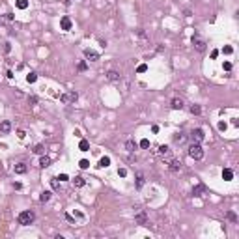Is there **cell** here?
Returning a JSON list of instances; mask_svg holds the SVG:
<instances>
[{
  "mask_svg": "<svg viewBox=\"0 0 239 239\" xmlns=\"http://www.w3.org/2000/svg\"><path fill=\"white\" fill-rule=\"evenodd\" d=\"M144 183H146L144 176H142V174H138V176H136V189H142V187H144Z\"/></svg>",
  "mask_w": 239,
  "mask_h": 239,
  "instance_id": "21",
  "label": "cell"
},
{
  "mask_svg": "<svg viewBox=\"0 0 239 239\" xmlns=\"http://www.w3.org/2000/svg\"><path fill=\"white\" fill-rule=\"evenodd\" d=\"M109 165H110V157H101V161H99V166H101V168H106Z\"/></svg>",
  "mask_w": 239,
  "mask_h": 239,
  "instance_id": "24",
  "label": "cell"
},
{
  "mask_svg": "<svg viewBox=\"0 0 239 239\" xmlns=\"http://www.w3.org/2000/svg\"><path fill=\"white\" fill-rule=\"evenodd\" d=\"M204 138H206V135H204V129L196 127V129H192V131H191V140H192V142H202Z\"/></svg>",
  "mask_w": 239,
  "mask_h": 239,
  "instance_id": "5",
  "label": "cell"
},
{
  "mask_svg": "<svg viewBox=\"0 0 239 239\" xmlns=\"http://www.w3.org/2000/svg\"><path fill=\"white\" fill-rule=\"evenodd\" d=\"M206 191V187L204 185H196L194 189H192V196H202V192Z\"/></svg>",
  "mask_w": 239,
  "mask_h": 239,
  "instance_id": "19",
  "label": "cell"
},
{
  "mask_svg": "<svg viewBox=\"0 0 239 239\" xmlns=\"http://www.w3.org/2000/svg\"><path fill=\"white\" fill-rule=\"evenodd\" d=\"M187 153H189V157L194 159V161H202L204 159V148H202L200 142H192V144L189 146V150H187Z\"/></svg>",
  "mask_w": 239,
  "mask_h": 239,
  "instance_id": "1",
  "label": "cell"
},
{
  "mask_svg": "<svg viewBox=\"0 0 239 239\" xmlns=\"http://www.w3.org/2000/svg\"><path fill=\"white\" fill-rule=\"evenodd\" d=\"M206 45H207L206 39H202L200 35H192V47H194L198 52H204V50H206Z\"/></svg>",
  "mask_w": 239,
  "mask_h": 239,
  "instance_id": "4",
  "label": "cell"
},
{
  "mask_svg": "<svg viewBox=\"0 0 239 239\" xmlns=\"http://www.w3.org/2000/svg\"><path fill=\"white\" fill-rule=\"evenodd\" d=\"M28 103H30V105H35V103H38V97H35V95H30V97H28Z\"/></svg>",
  "mask_w": 239,
  "mask_h": 239,
  "instance_id": "35",
  "label": "cell"
},
{
  "mask_svg": "<svg viewBox=\"0 0 239 239\" xmlns=\"http://www.w3.org/2000/svg\"><path fill=\"white\" fill-rule=\"evenodd\" d=\"M79 150H80V151H88V150H90V142L82 138V140L79 142Z\"/></svg>",
  "mask_w": 239,
  "mask_h": 239,
  "instance_id": "20",
  "label": "cell"
},
{
  "mask_svg": "<svg viewBox=\"0 0 239 239\" xmlns=\"http://www.w3.org/2000/svg\"><path fill=\"white\" fill-rule=\"evenodd\" d=\"M35 80H38V73H34V71H30V73L26 75V82H35Z\"/></svg>",
  "mask_w": 239,
  "mask_h": 239,
  "instance_id": "22",
  "label": "cell"
},
{
  "mask_svg": "<svg viewBox=\"0 0 239 239\" xmlns=\"http://www.w3.org/2000/svg\"><path fill=\"white\" fill-rule=\"evenodd\" d=\"M185 140H187V135H185V133H181V131L174 135V144H177V146H179V144H183Z\"/></svg>",
  "mask_w": 239,
  "mask_h": 239,
  "instance_id": "11",
  "label": "cell"
},
{
  "mask_svg": "<svg viewBox=\"0 0 239 239\" xmlns=\"http://www.w3.org/2000/svg\"><path fill=\"white\" fill-rule=\"evenodd\" d=\"M9 50H11V45H9V43H4V52H9Z\"/></svg>",
  "mask_w": 239,
  "mask_h": 239,
  "instance_id": "39",
  "label": "cell"
},
{
  "mask_svg": "<svg viewBox=\"0 0 239 239\" xmlns=\"http://www.w3.org/2000/svg\"><path fill=\"white\" fill-rule=\"evenodd\" d=\"M58 179H60V181H67L69 177H67V174H60V176H58Z\"/></svg>",
  "mask_w": 239,
  "mask_h": 239,
  "instance_id": "38",
  "label": "cell"
},
{
  "mask_svg": "<svg viewBox=\"0 0 239 239\" xmlns=\"http://www.w3.org/2000/svg\"><path fill=\"white\" fill-rule=\"evenodd\" d=\"M0 131H2V133H9V131H11V121H2V123H0Z\"/></svg>",
  "mask_w": 239,
  "mask_h": 239,
  "instance_id": "17",
  "label": "cell"
},
{
  "mask_svg": "<svg viewBox=\"0 0 239 239\" xmlns=\"http://www.w3.org/2000/svg\"><path fill=\"white\" fill-rule=\"evenodd\" d=\"M71 19L69 17H62V21H60V26H62V30H71Z\"/></svg>",
  "mask_w": 239,
  "mask_h": 239,
  "instance_id": "12",
  "label": "cell"
},
{
  "mask_svg": "<svg viewBox=\"0 0 239 239\" xmlns=\"http://www.w3.org/2000/svg\"><path fill=\"white\" fill-rule=\"evenodd\" d=\"M17 221H19V224H21V226H30V224L35 221V215H34V211L26 209V211H21V213H19Z\"/></svg>",
  "mask_w": 239,
  "mask_h": 239,
  "instance_id": "2",
  "label": "cell"
},
{
  "mask_svg": "<svg viewBox=\"0 0 239 239\" xmlns=\"http://www.w3.org/2000/svg\"><path fill=\"white\" fill-rule=\"evenodd\" d=\"M77 67H79V71H86V62H79Z\"/></svg>",
  "mask_w": 239,
  "mask_h": 239,
  "instance_id": "36",
  "label": "cell"
},
{
  "mask_svg": "<svg viewBox=\"0 0 239 239\" xmlns=\"http://www.w3.org/2000/svg\"><path fill=\"white\" fill-rule=\"evenodd\" d=\"M125 150H127V151H131V153H133V151L136 150V142H135L133 138L125 140Z\"/></svg>",
  "mask_w": 239,
  "mask_h": 239,
  "instance_id": "14",
  "label": "cell"
},
{
  "mask_svg": "<svg viewBox=\"0 0 239 239\" xmlns=\"http://www.w3.org/2000/svg\"><path fill=\"white\" fill-rule=\"evenodd\" d=\"M222 179H224V181H232L233 179V170L224 168V170H222Z\"/></svg>",
  "mask_w": 239,
  "mask_h": 239,
  "instance_id": "13",
  "label": "cell"
},
{
  "mask_svg": "<svg viewBox=\"0 0 239 239\" xmlns=\"http://www.w3.org/2000/svg\"><path fill=\"white\" fill-rule=\"evenodd\" d=\"M224 69L230 71V69H232V64H230V62H224Z\"/></svg>",
  "mask_w": 239,
  "mask_h": 239,
  "instance_id": "40",
  "label": "cell"
},
{
  "mask_svg": "<svg viewBox=\"0 0 239 239\" xmlns=\"http://www.w3.org/2000/svg\"><path fill=\"white\" fill-rule=\"evenodd\" d=\"M71 181H73V185H75V187H84V185H86V181H84V177H82V176H75Z\"/></svg>",
  "mask_w": 239,
  "mask_h": 239,
  "instance_id": "15",
  "label": "cell"
},
{
  "mask_svg": "<svg viewBox=\"0 0 239 239\" xmlns=\"http://www.w3.org/2000/svg\"><path fill=\"white\" fill-rule=\"evenodd\" d=\"M50 185H52L54 191H60V181H58V177H52V179H50Z\"/></svg>",
  "mask_w": 239,
  "mask_h": 239,
  "instance_id": "26",
  "label": "cell"
},
{
  "mask_svg": "<svg viewBox=\"0 0 239 239\" xmlns=\"http://www.w3.org/2000/svg\"><path fill=\"white\" fill-rule=\"evenodd\" d=\"M136 71H138V73H146V71H148V65H146V64H140L138 67H136Z\"/></svg>",
  "mask_w": 239,
  "mask_h": 239,
  "instance_id": "32",
  "label": "cell"
},
{
  "mask_svg": "<svg viewBox=\"0 0 239 239\" xmlns=\"http://www.w3.org/2000/svg\"><path fill=\"white\" fill-rule=\"evenodd\" d=\"M233 52V49L230 47V45H226V47H222V54H232Z\"/></svg>",
  "mask_w": 239,
  "mask_h": 239,
  "instance_id": "33",
  "label": "cell"
},
{
  "mask_svg": "<svg viewBox=\"0 0 239 239\" xmlns=\"http://www.w3.org/2000/svg\"><path fill=\"white\" fill-rule=\"evenodd\" d=\"M218 129H221V131L226 129V123H224V121H221V123H218Z\"/></svg>",
  "mask_w": 239,
  "mask_h": 239,
  "instance_id": "41",
  "label": "cell"
},
{
  "mask_svg": "<svg viewBox=\"0 0 239 239\" xmlns=\"http://www.w3.org/2000/svg\"><path fill=\"white\" fill-rule=\"evenodd\" d=\"M191 114H194V116H198V114H200L202 112V109H200V106H198V105H191Z\"/></svg>",
  "mask_w": 239,
  "mask_h": 239,
  "instance_id": "25",
  "label": "cell"
},
{
  "mask_svg": "<svg viewBox=\"0 0 239 239\" xmlns=\"http://www.w3.org/2000/svg\"><path fill=\"white\" fill-rule=\"evenodd\" d=\"M17 8L19 9H26L28 8V0H17Z\"/></svg>",
  "mask_w": 239,
  "mask_h": 239,
  "instance_id": "27",
  "label": "cell"
},
{
  "mask_svg": "<svg viewBox=\"0 0 239 239\" xmlns=\"http://www.w3.org/2000/svg\"><path fill=\"white\" fill-rule=\"evenodd\" d=\"M79 166H80V168H88V166H90V161H88V159H80Z\"/></svg>",
  "mask_w": 239,
  "mask_h": 239,
  "instance_id": "31",
  "label": "cell"
},
{
  "mask_svg": "<svg viewBox=\"0 0 239 239\" xmlns=\"http://www.w3.org/2000/svg\"><path fill=\"white\" fill-rule=\"evenodd\" d=\"M140 148H144V150H146V148H150V140H148V138L140 140Z\"/></svg>",
  "mask_w": 239,
  "mask_h": 239,
  "instance_id": "34",
  "label": "cell"
},
{
  "mask_svg": "<svg viewBox=\"0 0 239 239\" xmlns=\"http://www.w3.org/2000/svg\"><path fill=\"white\" fill-rule=\"evenodd\" d=\"M39 166H41V168H47V166H50V157L41 155V159H39Z\"/></svg>",
  "mask_w": 239,
  "mask_h": 239,
  "instance_id": "16",
  "label": "cell"
},
{
  "mask_svg": "<svg viewBox=\"0 0 239 239\" xmlns=\"http://www.w3.org/2000/svg\"><path fill=\"white\" fill-rule=\"evenodd\" d=\"M77 99H79L77 91H69V94H62L60 95V101H62L64 105H71V103H75Z\"/></svg>",
  "mask_w": 239,
  "mask_h": 239,
  "instance_id": "3",
  "label": "cell"
},
{
  "mask_svg": "<svg viewBox=\"0 0 239 239\" xmlns=\"http://www.w3.org/2000/svg\"><path fill=\"white\" fill-rule=\"evenodd\" d=\"M106 80H110V82H116V80H120V73L114 69H110L109 73H106Z\"/></svg>",
  "mask_w": 239,
  "mask_h": 239,
  "instance_id": "10",
  "label": "cell"
},
{
  "mask_svg": "<svg viewBox=\"0 0 239 239\" xmlns=\"http://www.w3.org/2000/svg\"><path fill=\"white\" fill-rule=\"evenodd\" d=\"M159 153L161 155H168L170 153V148H168V146H159Z\"/></svg>",
  "mask_w": 239,
  "mask_h": 239,
  "instance_id": "29",
  "label": "cell"
},
{
  "mask_svg": "<svg viewBox=\"0 0 239 239\" xmlns=\"http://www.w3.org/2000/svg\"><path fill=\"white\" fill-rule=\"evenodd\" d=\"M118 176L125 177V176H127V170H125V168H120V170H118Z\"/></svg>",
  "mask_w": 239,
  "mask_h": 239,
  "instance_id": "37",
  "label": "cell"
},
{
  "mask_svg": "<svg viewBox=\"0 0 239 239\" xmlns=\"http://www.w3.org/2000/svg\"><path fill=\"white\" fill-rule=\"evenodd\" d=\"M168 168H170V172H179V170H181V161L172 159L170 165H168Z\"/></svg>",
  "mask_w": 239,
  "mask_h": 239,
  "instance_id": "9",
  "label": "cell"
},
{
  "mask_svg": "<svg viewBox=\"0 0 239 239\" xmlns=\"http://www.w3.org/2000/svg\"><path fill=\"white\" fill-rule=\"evenodd\" d=\"M84 56H86V60H90V62H97L99 60V54L95 52V50H91V49H84Z\"/></svg>",
  "mask_w": 239,
  "mask_h": 239,
  "instance_id": "6",
  "label": "cell"
},
{
  "mask_svg": "<svg viewBox=\"0 0 239 239\" xmlns=\"http://www.w3.org/2000/svg\"><path fill=\"white\" fill-rule=\"evenodd\" d=\"M49 200H50V192L49 191H43L41 196H39V202H43V204H45V202H49Z\"/></svg>",
  "mask_w": 239,
  "mask_h": 239,
  "instance_id": "23",
  "label": "cell"
},
{
  "mask_svg": "<svg viewBox=\"0 0 239 239\" xmlns=\"http://www.w3.org/2000/svg\"><path fill=\"white\" fill-rule=\"evenodd\" d=\"M135 222L136 224H146L148 222V215H146V211H138L135 215Z\"/></svg>",
  "mask_w": 239,
  "mask_h": 239,
  "instance_id": "7",
  "label": "cell"
},
{
  "mask_svg": "<svg viewBox=\"0 0 239 239\" xmlns=\"http://www.w3.org/2000/svg\"><path fill=\"white\" fill-rule=\"evenodd\" d=\"M170 106H172L174 110H181L183 106H185V103H183L181 97H174V99H172V103H170Z\"/></svg>",
  "mask_w": 239,
  "mask_h": 239,
  "instance_id": "8",
  "label": "cell"
},
{
  "mask_svg": "<svg viewBox=\"0 0 239 239\" xmlns=\"http://www.w3.org/2000/svg\"><path fill=\"white\" fill-rule=\"evenodd\" d=\"M34 153H38V155H43L45 153V148H43V144H38L34 148Z\"/></svg>",
  "mask_w": 239,
  "mask_h": 239,
  "instance_id": "28",
  "label": "cell"
},
{
  "mask_svg": "<svg viewBox=\"0 0 239 239\" xmlns=\"http://www.w3.org/2000/svg\"><path fill=\"white\" fill-rule=\"evenodd\" d=\"M226 217H228V221H232V222H237V215L233 211H228L226 213Z\"/></svg>",
  "mask_w": 239,
  "mask_h": 239,
  "instance_id": "30",
  "label": "cell"
},
{
  "mask_svg": "<svg viewBox=\"0 0 239 239\" xmlns=\"http://www.w3.org/2000/svg\"><path fill=\"white\" fill-rule=\"evenodd\" d=\"M15 174H26V165H24V162L15 165Z\"/></svg>",
  "mask_w": 239,
  "mask_h": 239,
  "instance_id": "18",
  "label": "cell"
}]
</instances>
